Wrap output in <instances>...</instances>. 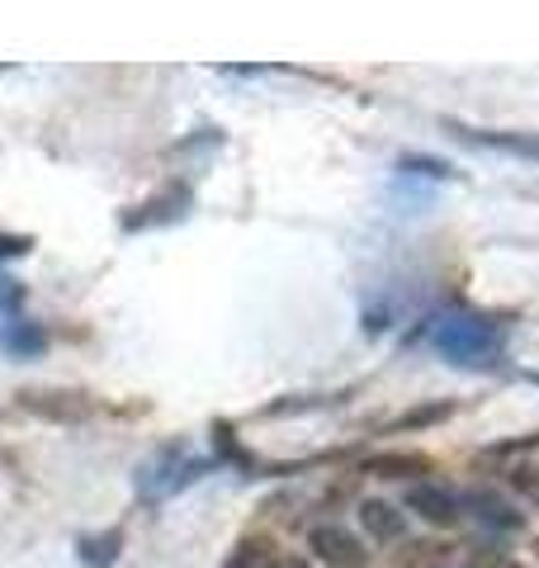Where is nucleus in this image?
I'll list each match as a JSON object with an SVG mask.
<instances>
[{
	"instance_id": "3",
	"label": "nucleus",
	"mask_w": 539,
	"mask_h": 568,
	"mask_svg": "<svg viewBox=\"0 0 539 568\" xmlns=\"http://www.w3.org/2000/svg\"><path fill=\"white\" fill-rule=\"evenodd\" d=\"M407 511H417L421 521L430 526H455L464 517V503H459V493L455 488H445V484H426V478H417V484L407 488Z\"/></svg>"
},
{
	"instance_id": "1",
	"label": "nucleus",
	"mask_w": 539,
	"mask_h": 568,
	"mask_svg": "<svg viewBox=\"0 0 539 568\" xmlns=\"http://www.w3.org/2000/svg\"><path fill=\"white\" fill-rule=\"evenodd\" d=\"M426 342L436 346L445 361H455L464 369H478V365H492L501 355V327L492 317L482 313H464V308H449V313H436L426 323Z\"/></svg>"
},
{
	"instance_id": "8",
	"label": "nucleus",
	"mask_w": 539,
	"mask_h": 568,
	"mask_svg": "<svg viewBox=\"0 0 539 568\" xmlns=\"http://www.w3.org/2000/svg\"><path fill=\"white\" fill-rule=\"evenodd\" d=\"M67 394H24V407H33V413L43 417H81L85 403H62Z\"/></svg>"
},
{
	"instance_id": "6",
	"label": "nucleus",
	"mask_w": 539,
	"mask_h": 568,
	"mask_svg": "<svg viewBox=\"0 0 539 568\" xmlns=\"http://www.w3.org/2000/svg\"><path fill=\"white\" fill-rule=\"evenodd\" d=\"M359 526L369 530V540L379 545H393L407 536V507H393L384 497H369V503H359Z\"/></svg>"
},
{
	"instance_id": "7",
	"label": "nucleus",
	"mask_w": 539,
	"mask_h": 568,
	"mask_svg": "<svg viewBox=\"0 0 539 568\" xmlns=\"http://www.w3.org/2000/svg\"><path fill=\"white\" fill-rule=\"evenodd\" d=\"M119 545H123L119 530H104V536H95V540H81V564H90V568H110V564L119 559Z\"/></svg>"
},
{
	"instance_id": "9",
	"label": "nucleus",
	"mask_w": 539,
	"mask_h": 568,
	"mask_svg": "<svg viewBox=\"0 0 539 568\" xmlns=\"http://www.w3.org/2000/svg\"><path fill=\"white\" fill-rule=\"evenodd\" d=\"M0 346L14 351V355H39L43 351V332L29 327V323H14L6 336H0Z\"/></svg>"
},
{
	"instance_id": "14",
	"label": "nucleus",
	"mask_w": 539,
	"mask_h": 568,
	"mask_svg": "<svg viewBox=\"0 0 539 568\" xmlns=\"http://www.w3.org/2000/svg\"><path fill=\"white\" fill-rule=\"evenodd\" d=\"M14 304H20V290H14V284L0 275V308H14Z\"/></svg>"
},
{
	"instance_id": "15",
	"label": "nucleus",
	"mask_w": 539,
	"mask_h": 568,
	"mask_svg": "<svg viewBox=\"0 0 539 568\" xmlns=\"http://www.w3.org/2000/svg\"><path fill=\"white\" fill-rule=\"evenodd\" d=\"M265 568H308V564H303V559H294V555H284V559H270Z\"/></svg>"
},
{
	"instance_id": "10",
	"label": "nucleus",
	"mask_w": 539,
	"mask_h": 568,
	"mask_svg": "<svg viewBox=\"0 0 539 568\" xmlns=\"http://www.w3.org/2000/svg\"><path fill=\"white\" fill-rule=\"evenodd\" d=\"M369 469L379 478H411V474L426 469V459H417V455H384V459H369Z\"/></svg>"
},
{
	"instance_id": "11",
	"label": "nucleus",
	"mask_w": 539,
	"mask_h": 568,
	"mask_svg": "<svg viewBox=\"0 0 539 568\" xmlns=\"http://www.w3.org/2000/svg\"><path fill=\"white\" fill-rule=\"evenodd\" d=\"M403 175H426V181H445L449 175V166H440V162H430V156H403Z\"/></svg>"
},
{
	"instance_id": "4",
	"label": "nucleus",
	"mask_w": 539,
	"mask_h": 568,
	"mask_svg": "<svg viewBox=\"0 0 539 568\" xmlns=\"http://www.w3.org/2000/svg\"><path fill=\"white\" fill-rule=\"evenodd\" d=\"M308 545H313V555H317L322 564H332V568H365V559H369V549L359 545L346 526H336V521L313 526Z\"/></svg>"
},
{
	"instance_id": "5",
	"label": "nucleus",
	"mask_w": 539,
	"mask_h": 568,
	"mask_svg": "<svg viewBox=\"0 0 539 568\" xmlns=\"http://www.w3.org/2000/svg\"><path fill=\"white\" fill-rule=\"evenodd\" d=\"M449 133L469 148H488L501 156H520V162H539V133H507V129H464V123H449Z\"/></svg>"
},
{
	"instance_id": "13",
	"label": "nucleus",
	"mask_w": 539,
	"mask_h": 568,
	"mask_svg": "<svg viewBox=\"0 0 539 568\" xmlns=\"http://www.w3.org/2000/svg\"><path fill=\"white\" fill-rule=\"evenodd\" d=\"M469 568H520V564H516V559H507V555H488V559L478 555V559H474Z\"/></svg>"
},
{
	"instance_id": "12",
	"label": "nucleus",
	"mask_w": 539,
	"mask_h": 568,
	"mask_svg": "<svg viewBox=\"0 0 539 568\" xmlns=\"http://www.w3.org/2000/svg\"><path fill=\"white\" fill-rule=\"evenodd\" d=\"M29 252V237H6L0 233V256H24Z\"/></svg>"
},
{
	"instance_id": "2",
	"label": "nucleus",
	"mask_w": 539,
	"mask_h": 568,
	"mask_svg": "<svg viewBox=\"0 0 539 568\" xmlns=\"http://www.w3.org/2000/svg\"><path fill=\"white\" fill-rule=\"evenodd\" d=\"M459 503H464V511H474V521L482 530H497V536H511V530L526 526V511H520L511 497H501L497 488H469Z\"/></svg>"
}]
</instances>
